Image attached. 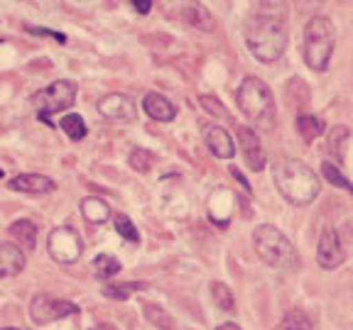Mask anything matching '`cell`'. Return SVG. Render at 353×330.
Masks as SVG:
<instances>
[{
    "label": "cell",
    "mask_w": 353,
    "mask_h": 330,
    "mask_svg": "<svg viewBox=\"0 0 353 330\" xmlns=\"http://www.w3.org/2000/svg\"><path fill=\"white\" fill-rule=\"evenodd\" d=\"M204 140L206 147L219 157V160H231L236 154V142H233L231 132L221 125H206L204 127Z\"/></svg>",
    "instance_id": "7c38bea8"
},
{
    "label": "cell",
    "mask_w": 353,
    "mask_h": 330,
    "mask_svg": "<svg viewBox=\"0 0 353 330\" xmlns=\"http://www.w3.org/2000/svg\"><path fill=\"white\" fill-rule=\"evenodd\" d=\"M201 105H204L206 110H209L211 116H219V118H226V108H223V105H221V100L219 98H214V96H201Z\"/></svg>",
    "instance_id": "f1b7e54d"
},
{
    "label": "cell",
    "mask_w": 353,
    "mask_h": 330,
    "mask_svg": "<svg viewBox=\"0 0 353 330\" xmlns=\"http://www.w3.org/2000/svg\"><path fill=\"white\" fill-rule=\"evenodd\" d=\"M336 47V32L329 17L316 15L304 28V61L312 72H326Z\"/></svg>",
    "instance_id": "5b68a950"
},
{
    "label": "cell",
    "mask_w": 353,
    "mask_h": 330,
    "mask_svg": "<svg viewBox=\"0 0 353 330\" xmlns=\"http://www.w3.org/2000/svg\"><path fill=\"white\" fill-rule=\"evenodd\" d=\"M236 138H238V144H241V154H243L245 166H248L250 171H263L268 160H265L263 144H260L258 135H255L250 127H236Z\"/></svg>",
    "instance_id": "8fae6325"
},
{
    "label": "cell",
    "mask_w": 353,
    "mask_h": 330,
    "mask_svg": "<svg viewBox=\"0 0 353 330\" xmlns=\"http://www.w3.org/2000/svg\"><path fill=\"white\" fill-rule=\"evenodd\" d=\"M211 296H214L216 306H219L221 311H233V308H236L233 292L223 284V281H214V286H211Z\"/></svg>",
    "instance_id": "d4e9b609"
},
{
    "label": "cell",
    "mask_w": 353,
    "mask_h": 330,
    "mask_svg": "<svg viewBox=\"0 0 353 330\" xmlns=\"http://www.w3.org/2000/svg\"><path fill=\"white\" fill-rule=\"evenodd\" d=\"M121 270H123L121 262H118L116 257H110V254H99V257L94 259V274L99 276V279H113Z\"/></svg>",
    "instance_id": "7402d4cb"
},
{
    "label": "cell",
    "mask_w": 353,
    "mask_h": 330,
    "mask_svg": "<svg viewBox=\"0 0 353 330\" xmlns=\"http://www.w3.org/2000/svg\"><path fill=\"white\" fill-rule=\"evenodd\" d=\"M113 223H116V230H118V235H121L123 240H128V242H140V232H138V228L132 226V220L128 218L125 213H116V218H113Z\"/></svg>",
    "instance_id": "484cf974"
},
{
    "label": "cell",
    "mask_w": 353,
    "mask_h": 330,
    "mask_svg": "<svg viewBox=\"0 0 353 330\" xmlns=\"http://www.w3.org/2000/svg\"><path fill=\"white\" fill-rule=\"evenodd\" d=\"M348 140H351V132H348V127H334V130H331L329 149L336 154L339 162L346 160V144H348Z\"/></svg>",
    "instance_id": "603a6c76"
},
{
    "label": "cell",
    "mask_w": 353,
    "mask_h": 330,
    "mask_svg": "<svg viewBox=\"0 0 353 330\" xmlns=\"http://www.w3.org/2000/svg\"><path fill=\"white\" fill-rule=\"evenodd\" d=\"M10 237L15 240V245L20 250H34V242H37V228H34L32 220H15L10 228H8Z\"/></svg>",
    "instance_id": "2e32d148"
},
{
    "label": "cell",
    "mask_w": 353,
    "mask_h": 330,
    "mask_svg": "<svg viewBox=\"0 0 353 330\" xmlns=\"http://www.w3.org/2000/svg\"><path fill=\"white\" fill-rule=\"evenodd\" d=\"M77 94H79V86L74 81H69V78H59V81L37 91L32 98L34 108H37V118L47 122L50 116H54V113L69 110L77 103Z\"/></svg>",
    "instance_id": "8992f818"
},
{
    "label": "cell",
    "mask_w": 353,
    "mask_h": 330,
    "mask_svg": "<svg viewBox=\"0 0 353 330\" xmlns=\"http://www.w3.org/2000/svg\"><path fill=\"white\" fill-rule=\"evenodd\" d=\"M81 308L72 301H64V298H54L50 294H39L30 303V318L37 325L54 323V320L69 318V316H79Z\"/></svg>",
    "instance_id": "ba28073f"
},
{
    "label": "cell",
    "mask_w": 353,
    "mask_h": 330,
    "mask_svg": "<svg viewBox=\"0 0 353 330\" xmlns=\"http://www.w3.org/2000/svg\"><path fill=\"white\" fill-rule=\"evenodd\" d=\"M216 330H241V325H236V323H223V325H219Z\"/></svg>",
    "instance_id": "836d02e7"
},
{
    "label": "cell",
    "mask_w": 353,
    "mask_h": 330,
    "mask_svg": "<svg viewBox=\"0 0 353 330\" xmlns=\"http://www.w3.org/2000/svg\"><path fill=\"white\" fill-rule=\"evenodd\" d=\"M47 252L57 264H74L83 254V240L69 226H59L47 235Z\"/></svg>",
    "instance_id": "52a82bcc"
},
{
    "label": "cell",
    "mask_w": 353,
    "mask_h": 330,
    "mask_svg": "<svg viewBox=\"0 0 353 330\" xmlns=\"http://www.w3.org/2000/svg\"><path fill=\"white\" fill-rule=\"evenodd\" d=\"M99 113L108 122H132L138 118V105L128 94H108L99 100Z\"/></svg>",
    "instance_id": "30bf717a"
},
{
    "label": "cell",
    "mask_w": 353,
    "mask_h": 330,
    "mask_svg": "<svg viewBox=\"0 0 353 330\" xmlns=\"http://www.w3.org/2000/svg\"><path fill=\"white\" fill-rule=\"evenodd\" d=\"M182 12H184V20H187L189 25H194V28H199V30H214L216 28L211 12L206 10L201 3H187V6L182 8Z\"/></svg>",
    "instance_id": "ac0fdd59"
},
{
    "label": "cell",
    "mask_w": 353,
    "mask_h": 330,
    "mask_svg": "<svg viewBox=\"0 0 353 330\" xmlns=\"http://www.w3.org/2000/svg\"><path fill=\"white\" fill-rule=\"evenodd\" d=\"M346 259V250L341 245V237L334 228H324L316 242V262L321 270H339Z\"/></svg>",
    "instance_id": "9c48e42d"
},
{
    "label": "cell",
    "mask_w": 353,
    "mask_h": 330,
    "mask_svg": "<svg viewBox=\"0 0 353 330\" xmlns=\"http://www.w3.org/2000/svg\"><path fill=\"white\" fill-rule=\"evenodd\" d=\"M145 149H132V157H130V164L138 166L140 171H148L150 169V160H145Z\"/></svg>",
    "instance_id": "4dcf8cb0"
},
{
    "label": "cell",
    "mask_w": 353,
    "mask_h": 330,
    "mask_svg": "<svg viewBox=\"0 0 353 330\" xmlns=\"http://www.w3.org/2000/svg\"><path fill=\"white\" fill-rule=\"evenodd\" d=\"M59 127L66 132V138L74 140V142L86 138V122H83V118L77 116V113H66V116H61Z\"/></svg>",
    "instance_id": "ffe728a7"
},
{
    "label": "cell",
    "mask_w": 353,
    "mask_h": 330,
    "mask_svg": "<svg viewBox=\"0 0 353 330\" xmlns=\"http://www.w3.org/2000/svg\"><path fill=\"white\" fill-rule=\"evenodd\" d=\"M238 108L255 127L260 130H270L275 125V98H272L270 86L260 81L258 76H245L238 86Z\"/></svg>",
    "instance_id": "3957f363"
},
{
    "label": "cell",
    "mask_w": 353,
    "mask_h": 330,
    "mask_svg": "<svg viewBox=\"0 0 353 330\" xmlns=\"http://www.w3.org/2000/svg\"><path fill=\"white\" fill-rule=\"evenodd\" d=\"M143 110L157 122H172L176 116V108L162 94H148L143 98Z\"/></svg>",
    "instance_id": "9a60e30c"
},
{
    "label": "cell",
    "mask_w": 353,
    "mask_h": 330,
    "mask_svg": "<svg viewBox=\"0 0 353 330\" xmlns=\"http://www.w3.org/2000/svg\"><path fill=\"white\" fill-rule=\"evenodd\" d=\"M25 30H28V32H32V34H37V37H52V39H54V42H59V44H64V42H66V34L57 32V30L32 28V25H25Z\"/></svg>",
    "instance_id": "f546056e"
},
{
    "label": "cell",
    "mask_w": 353,
    "mask_h": 330,
    "mask_svg": "<svg viewBox=\"0 0 353 330\" xmlns=\"http://www.w3.org/2000/svg\"><path fill=\"white\" fill-rule=\"evenodd\" d=\"M143 284H108L103 286V296L105 298H116V301H125L132 292H140Z\"/></svg>",
    "instance_id": "83f0119b"
},
{
    "label": "cell",
    "mask_w": 353,
    "mask_h": 330,
    "mask_svg": "<svg viewBox=\"0 0 353 330\" xmlns=\"http://www.w3.org/2000/svg\"><path fill=\"white\" fill-rule=\"evenodd\" d=\"M0 42H3V39H0Z\"/></svg>",
    "instance_id": "74e56055"
},
{
    "label": "cell",
    "mask_w": 353,
    "mask_h": 330,
    "mask_svg": "<svg viewBox=\"0 0 353 330\" xmlns=\"http://www.w3.org/2000/svg\"><path fill=\"white\" fill-rule=\"evenodd\" d=\"M275 330H314V323L309 320V316L304 314V311L292 308V311H287V314L282 316L280 325H277Z\"/></svg>",
    "instance_id": "d6986e66"
},
{
    "label": "cell",
    "mask_w": 353,
    "mask_h": 330,
    "mask_svg": "<svg viewBox=\"0 0 353 330\" xmlns=\"http://www.w3.org/2000/svg\"><path fill=\"white\" fill-rule=\"evenodd\" d=\"M8 186L12 191H20V193H50L54 191V182H52L50 176H42V174H20L15 179H10Z\"/></svg>",
    "instance_id": "5bb4252c"
},
{
    "label": "cell",
    "mask_w": 353,
    "mask_h": 330,
    "mask_svg": "<svg viewBox=\"0 0 353 330\" xmlns=\"http://www.w3.org/2000/svg\"><path fill=\"white\" fill-rule=\"evenodd\" d=\"M297 132L307 142H314L316 138H321V132H324V120L314 116H297Z\"/></svg>",
    "instance_id": "44dd1931"
},
{
    "label": "cell",
    "mask_w": 353,
    "mask_h": 330,
    "mask_svg": "<svg viewBox=\"0 0 353 330\" xmlns=\"http://www.w3.org/2000/svg\"><path fill=\"white\" fill-rule=\"evenodd\" d=\"M81 215L88 220V223H94V226H101L105 220L110 218V208L105 204L103 198L99 196H88L81 201Z\"/></svg>",
    "instance_id": "e0dca14e"
},
{
    "label": "cell",
    "mask_w": 353,
    "mask_h": 330,
    "mask_svg": "<svg viewBox=\"0 0 353 330\" xmlns=\"http://www.w3.org/2000/svg\"><path fill=\"white\" fill-rule=\"evenodd\" d=\"M228 171H231V176H233V179H236V182L243 186V191H250V184L245 182V176L241 174V169H238V166H231V169H228Z\"/></svg>",
    "instance_id": "d6a6232c"
},
{
    "label": "cell",
    "mask_w": 353,
    "mask_h": 330,
    "mask_svg": "<svg viewBox=\"0 0 353 330\" xmlns=\"http://www.w3.org/2000/svg\"><path fill=\"white\" fill-rule=\"evenodd\" d=\"M321 174H324V179L329 184H334V186H339V188H346V191L353 193V184L348 182V179L341 174V171H339L336 164H331V162H324V164H321Z\"/></svg>",
    "instance_id": "4316f807"
},
{
    "label": "cell",
    "mask_w": 353,
    "mask_h": 330,
    "mask_svg": "<svg viewBox=\"0 0 353 330\" xmlns=\"http://www.w3.org/2000/svg\"><path fill=\"white\" fill-rule=\"evenodd\" d=\"M130 6H132V10L140 12V15H148V12L152 10V3H150V0H135Z\"/></svg>",
    "instance_id": "1f68e13d"
},
{
    "label": "cell",
    "mask_w": 353,
    "mask_h": 330,
    "mask_svg": "<svg viewBox=\"0 0 353 330\" xmlns=\"http://www.w3.org/2000/svg\"><path fill=\"white\" fill-rule=\"evenodd\" d=\"M145 316H148L150 323H154L160 330H174V318L167 314L162 306H154V303H145Z\"/></svg>",
    "instance_id": "cb8c5ba5"
},
{
    "label": "cell",
    "mask_w": 353,
    "mask_h": 330,
    "mask_svg": "<svg viewBox=\"0 0 353 330\" xmlns=\"http://www.w3.org/2000/svg\"><path fill=\"white\" fill-rule=\"evenodd\" d=\"M3 176H6V171H3V169H0V179H3Z\"/></svg>",
    "instance_id": "d590c367"
},
{
    "label": "cell",
    "mask_w": 353,
    "mask_h": 330,
    "mask_svg": "<svg viewBox=\"0 0 353 330\" xmlns=\"http://www.w3.org/2000/svg\"><path fill=\"white\" fill-rule=\"evenodd\" d=\"M253 248L258 252V257L263 259L268 267L280 272H292L299 267V254L294 250V245L287 240V235L282 230H277L275 226H260L253 232Z\"/></svg>",
    "instance_id": "277c9868"
},
{
    "label": "cell",
    "mask_w": 353,
    "mask_h": 330,
    "mask_svg": "<svg viewBox=\"0 0 353 330\" xmlns=\"http://www.w3.org/2000/svg\"><path fill=\"white\" fill-rule=\"evenodd\" d=\"M25 252L17 248L15 242H0V279H8V276H15L25 270Z\"/></svg>",
    "instance_id": "4fadbf2b"
},
{
    "label": "cell",
    "mask_w": 353,
    "mask_h": 330,
    "mask_svg": "<svg viewBox=\"0 0 353 330\" xmlns=\"http://www.w3.org/2000/svg\"><path fill=\"white\" fill-rule=\"evenodd\" d=\"M245 44L263 64L280 59L287 50V8L282 3H260L245 22Z\"/></svg>",
    "instance_id": "6da1fadb"
},
{
    "label": "cell",
    "mask_w": 353,
    "mask_h": 330,
    "mask_svg": "<svg viewBox=\"0 0 353 330\" xmlns=\"http://www.w3.org/2000/svg\"><path fill=\"white\" fill-rule=\"evenodd\" d=\"M272 182H275L277 191L285 201L292 206H309L319 198L321 184L319 176L314 174L312 166H307L299 160H282L275 162L272 166Z\"/></svg>",
    "instance_id": "7a4b0ae2"
},
{
    "label": "cell",
    "mask_w": 353,
    "mask_h": 330,
    "mask_svg": "<svg viewBox=\"0 0 353 330\" xmlns=\"http://www.w3.org/2000/svg\"><path fill=\"white\" fill-rule=\"evenodd\" d=\"M88 330H110V325H94V328H88Z\"/></svg>",
    "instance_id": "e575fe53"
},
{
    "label": "cell",
    "mask_w": 353,
    "mask_h": 330,
    "mask_svg": "<svg viewBox=\"0 0 353 330\" xmlns=\"http://www.w3.org/2000/svg\"><path fill=\"white\" fill-rule=\"evenodd\" d=\"M0 330H17V328H0Z\"/></svg>",
    "instance_id": "8d00e7d4"
}]
</instances>
